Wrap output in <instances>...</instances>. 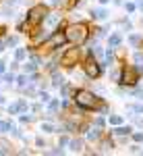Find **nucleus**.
Returning <instances> with one entry per match:
<instances>
[{
    "label": "nucleus",
    "instance_id": "20e7f679",
    "mask_svg": "<svg viewBox=\"0 0 143 156\" xmlns=\"http://www.w3.org/2000/svg\"><path fill=\"white\" fill-rule=\"evenodd\" d=\"M81 60V48H69L62 56H60V65L62 67H66V69H71V67H75L77 62Z\"/></svg>",
    "mask_w": 143,
    "mask_h": 156
},
{
    "label": "nucleus",
    "instance_id": "0eeeda50",
    "mask_svg": "<svg viewBox=\"0 0 143 156\" xmlns=\"http://www.w3.org/2000/svg\"><path fill=\"white\" fill-rule=\"evenodd\" d=\"M64 42H66L64 34H50V40H46V42L42 44V48L44 50H54V48H58V46H62Z\"/></svg>",
    "mask_w": 143,
    "mask_h": 156
},
{
    "label": "nucleus",
    "instance_id": "f8f14e48",
    "mask_svg": "<svg viewBox=\"0 0 143 156\" xmlns=\"http://www.w3.org/2000/svg\"><path fill=\"white\" fill-rule=\"evenodd\" d=\"M112 133H114V135H131L133 129L129 127V125H127V127H122V125H116V129H114Z\"/></svg>",
    "mask_w": 143,
    "mask_h": 156
},
{
    "label": "nucleus",
    "instance_id": "473e14b6",
    "mask_svg": "<svg viewBox=\"0 0 143 156\" xmlns=\"http://www.w3.org/2000/svg\"><path fill=\"white\" fill-rule=\"evenodd\" d=\"M135 4H137V9L143 12V0H135Z\"/></svg>",
    "mask_w": 143,
    "mask_h": 156
},
{
    "label": "nucleus",
    "instance_id": "f03ea898",
    "mask_svg": "<svg viewBox=\"0 0 143 156\" xmlns=\"http://www.w3.org/2000/svg\"><path fill=\"white\" fill-rule=\"evenodd\" d=\"M64 37H66V42H71L73 46H81V44L87 42V37H89V27L85 23H73V25L66 27Z\"/></svg>",
    "mask_w": 143,
    "mask_h": 156
},
{
    "label": "nucleus",
    "instance_id": "a19ab883",
    "mask_svg": "<svg viewBox=\"0 0 143 156\" xmlns=\"http://www.w3.org/2000/svg\"><path fill=\"white\" fill-rule=\"evenodd\" d=\"M100 2H102V4H108V2H110V0H100Z\"/></svg>",
    "mask_w": 143,
    "mask_h": 156
},
{
    "label": "nucleus",
    "instance_id": "ddd939ff",
    "mask_svg": "<svg viewBox=\"0 0 143 156\" xmlns=\"http://www.w3.org/2000/svg\"><path fill=\"white\" fill-rule=\"evenodd\" d=\"M120 42H122V37H120L118 34H114V36H110V40H108V46L114 50V48H118V46H120Z\"/></svg>",
    "mask_w": 143,
    "mask_h": 156
},
{
    "label": "nucleus",
    "instance_id": "dca6fc26",
    "mask_svg": "<svg viewBox=\"0 0 143 156\" xmlns=\"http://www.w3.org/2000/svg\"><path fill=\"white\" fill-rule=\"evenodd\" d=\"M25 56H27V50L25 48H17V52H15V60H25Z\"/></svg>",
    "mask_w": 143,
    "mask_h": 156
},
{
    "label": "nucleus",
    "instance_id": "b1692460",
    "mask_svg": "<svg viewBox=\"0 0 143 156\" xmlns=\"http://www.w3.org/2000/svg\"><path fill=\"white\" fill-rule=\"evenodd\" d=\"M58 108H60L58 100H52V102H50V112H54V110H58Z\"/></svg>",
    "mask_w": 143,
    "mask_h": 156
},
{
    "label": "nucleus",
    "instance_id": "4468645a",
    "mask_svg": "<svg viewBox=\"0 0 143 156\" xmlns=\"http://www.w3.org/2000/svg\"><path fill=\"white\" fill-rule=\"evenodd\" d=\"M69 146H71L73 152H81V150H83V140H71Z\"/></svg>",
    "mask_w": 143,
    "mask_h": 156
},
{
    "label": "nucleus",
    "instance_id": "bb28decb",
    "mask_svg": "<svg viewBox=\"0 0 143 156\" xmlns=\"http://www.w3.org/2000/svg\"><path fill=\"white\" fill-rule=\"evenodd\" d=\"M102 150H104V152L112 150V142H102Z\"/></svg>",
    "mask_w": 143,
    "mask_h": 156
},
{
    "label": "nucleus",
    "instance_id": "cd10ccee",
    "mask_svg": "<svg viewBox=\"0 0 143 156\" xmlns=\"http://www.w3.org/2000/svg\"><path fill=\"white\" fill-rule=\"evenodd\" d=\"M124 6H127V11H129V12H133L135 9H137V4H135V2H127Z\"/></svg>",
    "mask_w": 143,
    "mask_h": 156
},
{
    "label": "nucleus",
    "instance_id": "f704fd0d",
    "mask_svg": "<svg viewBox=\"0 0 143 156\" xmlns=\"http://www.w3.org/2000/svg\"><path fill=\"white\" fill-rule=\"evenodd\" d=\"M69 144V140H66V137H60V142H58V146H66Z\"/></svg>",
    "mask_w": 143,
    "mask_h": 156
},
{
    "label": "nucleus",
    "instance_id": "423d86ee",
    "mask_svg": "<svg viewBox=\"0 0 143 156\" xmlns=\"http://www.w3.org/2000/svg\"><path fill=\"white\" fill-rule=\"evenodd\" d=\"M120 83L124 85H135L139 81V69L137 67H122L120 69Z\"/></svg>",
    "mask_w": 143,
    "mask_h": 156
},
{
    "label": "nucleus",
    "instance_id": "7c9ffc66",
    "mask_svg": "<svg viewBox=\"0 0 143 156\" xmlns=\"http://www.w3.org/2000/svg\"><path fill=\"white\" fill-rule=\"evenodd\" d=\"M120 73H122V71H116V73H112V79H114V81H120Z\"/></svg>",
    "mask_w": 143,
    "mask_h": 156
},
{
    "label": "nucleus",
    "instance_id": "c9c22d12",
    "mask_svg": "<svg viewBox=\"0 0 143 156\" xmlns=\"http://www.w3.org/2000/svg\"><path fill=\"white\" fill-rule=\"evenodd\" d=\"M133 94H135V96H139V98H141V100H143V90H135Z\"/></svg>",
    "mask_w": 143,
    "mask_h": 156
},
{
    "label": "nucleus",
    "instance_id": "6ab92c4d",
    "mask_svg": "<svg viewBox=\"0 0 143 156\" xmlns=\"http://www.w3.org/2000/svg\"><path fill=\"white\" fill-rule=\"evenodd\" d=\"M42 131H46V133H54V131H56V127H54L52 123H42Z\"/></svg>",
    "mask_w": 143,
    "mask_h": 156
},
{
    "label": "nucleus",
    "instance_id": "f257e3e1",
    "mask_svg": "<svg viewBox=\"0 0 143 156\" xmlns=\"http://www.w3.org/2000/svg\"><path fill=\"white\" fill-rule=\"evenodd\" d=\"M73 100H75V104L79 108H83V110H95V108H100L102 112H106V106L100 102V98L95 96V94H91L89 90H77L75 92V96H73Z\"/></svg>",
    "mask_w": 143,
    "mask_h": 156
},
{
    "label": "nucleus",
    "instance_id": "7ed1b4c3",
    "mask_svg": "<svg viewBox=\"0 0 143 156\" xmlns=\"http://www.w3.org/2000/svg\"><path fill=\"white\" fill-rule=\"evenodd\" d=\"M46 15H48V6H44V4L31 6L29 12H27V25H29V27H37L39 23H44Z\"/></svg>",
    "mask_w": 143,
    "mask_h": 156
},
{
    "label": "nucleus",
    "instance_id": "5701e85b",
    "mask_svg": "<svg viewBox=\"0 0 143 156\" xmlns=\"http://www.w3.org/2000/svg\"><path fill=\"white\" fill-rule=\"evenodd\" d=\"M62 83H64V79H62V77H58V75H54V81H52V85H54V87H60Z\"/></svg>",
    "mask_w": 143,
    "mask_h": 156
},
{
    "label": "nucleus",
    "instance_id": "ea45409f",
    "mask_svg": "<svg viewBox=\"0 0 143 156\" xmlns=\"http://www.w3.org/2000/svg\"><path fill=\"white\" fill-rule=\"evenodd\" d=\"M50 2H52V4H58V2H60V0H50Z\"/></svg>",
    "mask_w": 143,
    "mask_h": 156
},
{
    "label": "nucleus",
    "instance_id": "393cba45",
    "mask_svg": "<svg viewBox=\"0 0 143 156\" xmlns=\"http://www.w3.org/2000/svg\"><path fill=\"white\" fill-rule=\"evenodd\" d=\"M17 42H19L17 37H6V42H4V44H6V46H17Z\"/></svg>",
    "mask_w": 143,
    "mask_h": 156
},
{
    "label": "nucleus",
    "instance_id": "a211bd4d",
    "mask_svg": "<svg viewBox=\"0 0 143 156\" xmlns=\"http://www.w3.org/2000/svg\"><path fill=\"white\" fill-rule=\"evenodd\" d=\"M135 62H137V69H139V73L143 71V54L141 52H137L135 54Z\"/></svg>",
    "mask_w": 143,
    "mask_h": 156
},
{
    "label": "nucleus",
    "instance_id": "2f4dec72",
    "mask_svg": "<svg viewBox=\"0 0 143 156\" xmlns=\"http://www.w3.org/2000/svg\"><path fill=\"white\" fill-rule=\"evenodd\" d=\"M39 98H42V102H48V100H50V96H48L46 92H42V94H39Z\"/></svg>",
    "mask_w": 143,
    "mask_h": 156
},
{
    "label": "nucleus",
    "instance_id": "c85d7f7f",
    "mask_svg": "<svg viewBox=\"0 0 143 156\" xmlns=\"http://www.w3.org/2000/svg\"><path fill=\"white\" fill-rule=\"evenodd\" d=\"M29 121H33L31 115H21V123H29Z\"/></svg>",
    "mask_w": 143,
    "mask_h": 156
},
{
    "label": "nucleus",
    "instance_id": "72a5a7b5",
    "mask_svg": "<svg viewBox=\"0 0 143 156\" xmlns=\"http://www.w3.org/2000/svg\"><path fill=\"white\" fill-rule=\"evenodd\" d=\"M131 152H135V154H139V152H141V148H139V146H131Z\"/></svg>",
    "mask_w": 143,
    "mask_h": 156
},
{
    "label": "nucleus",
    "instance_id": "4be33fe9",
    "mask_svg": "<svg viewBox=\"0 0 143 156\" xmlns=\"http://www.w3.org/2000/svg\"><path fill=\"white\" fill-rule=\"evenodd\" d=\"M15 79H17V77H15L12 73H4V83H9V85H11L12 81H15Z\"/></svg>",
    "mask_w": 143,
    "mask_h": 156
},
{
    "label": "nucleus",
    "instance_id": "9b49d317",
    "mask_svg": "<svg viewBox=\"0 0 143 156\" xmlns=\"http://www.w3.org/2000/svg\"><path fill=\"white\" fill-rule=\"evenodd\" d=\"M100 137H102V131L97 129V125H95L94 129H89V131H87V140H89V142H97Z\"/></svg>",
    "mask_w": 143,
    "mask_h": 156
},
{
    "label": "nucleus",
    "instance_id": "e433bc0d",
    "mask_svg": "<svg viewBox=\"0 0 143 156\" xmlns=\"http://www.w3.org/2000/svg\"><path fill=\"white\" fill-rule=\"evenodd\" d=\"M36 144L39 146V148H44V140H42V137H37V140H36Z\"/></svg>",
    "mask_w": 143,
    "mask_h": 156
},
{
    "label": "nucleus",
    "instance_id": "412c9836",
    "mask_svg": "<svg viewBox=\"0 0 143 156\" xmlns=\"http://www.w3.org/2000/svg\"><path fill=\"white\" fill-rule=\"evenodd\" d=\"M110 125H122V117H118V115H112V117H110Z\"/></svg>",
    "mask_w": 143,
    "mask_h": 156
},
{
    "label": "nucleus",
    "instance_id": "f3484780",
    "mask_svg": "<svg viewBox=\"0 0 143 156\" xmlns=\"http://www.w3.org/2000/svg\"><path fill=\"white\" fill-rule=\"evenodd\" d=\"M141 40H143V37L139 36V34H133V36L129 37V42H131V46H135V48H137V46L141 44Z\"/></svg>",
    "mask_w": 143,
    "mask_h": 156
},
{
    "label": "nucleus",
    "instance_id": "c756f323",
    "mask_svg": "<svg viewBox=\"0 0 143 156\" xmlns=\"http://www.w3.org/2000/svg\"><path fill=\"white\" fill-rule=\"evenodd\" d=\"M4 71H6V62L0 60V75H4Z\"/></svg>",
    "mask_w": 143,
    "mask_h": 156
},
{
    "label": "nucleus",
    "instance_id": "aec40b11",
    "mask_svg": "<svg viewBox=\"0 0 143 156\" xmlns=\"http://www.w3.org/2000/svg\"><path fill=\"white\" fill-rule=\"evenodd\" d=\"M11 131V123L9 121H0V133H9Z\"/></svg>",
    "mask_w": 143,
    "mask_h": 156
},
{
    "label": "nucleus",
    "instance_id": "79ce46f5",
    "mask_svg": "<svg viewBox=\"0 0 143 156\" xmlns=\"http://www.w3.org/2000/svg\"><path fill=\"white\" fill-rule=\"evenodd\" d=\"M0 104H4V96H0Z\"/></svg>",
    "mask_w": 143,
    "mask_h": 156
},
{
    "label": "nucleus",
    "instance_id": "1a4fd4ad",
    "mask_svg": "<svg viewBox=\"0 0 143 156\" xmlns=\"http://www.w3.org/2000/svg\"><path fill=\"white\" fill-rule=\"evenodd\" d=\"M44 23L50 27V31H56V25L60 23V15H46Z\"/></svg>",
    "mask_w": 143,
    "mask_h": 156
},
{
    "label": "nucleus",
    "instance_id": "6e6552de",
    "mask_svg": "<svg viewBox=\"0 0 143 156\" xmlns=\"http://www.w3.org/2000/svg\"><path fill=\"white\" fill-rule=\"evenodd\" d=\"M23 110H27V100H17L9 106V115H19Z\"/></svg>",
    "mask_w": 143,
    "mask_h": 156
},
{
    "label": "nucleus",
    "instance_id": "a878e982",
    "mask_svg": "<svg viewBox=\"0 0 143 156\" xmlns=\"http://www.w3.org/2000/svg\"><path fill=\"white\" fill-rule=\"evenodd\" d=\"M33 69H36V62H27L25 65V73H33Z\"/></svg>",
    "mask_w": 143,
    "mask_h": 156
},
{
    "label": "nucleus",
    "instance_id": "39448f33",
    "mask_svg": "<svg viewBox=\"0 0 143 156\" xmlns=\"http://www.w3.org/2000/svg\"><path fill=\"white\" fill-rule=\"evenodd\" d=\"M83 71L89 79H97V77L102 75V65H100V60H95L94 56H89V58L83 62Z\"/></svg>",
    "mask_w": 143,
    "mask_h": 156
},
{
    "label": "nucleus",
    "instance_id": "4c0bfd02",
    "mask_svg": "<svg viewBox=\"0 0 143 156\" xmlns=\"http://www.w3.org/2000/svg\"><path fill=\"white\" fill-rule=\"evenodd\" d=\"M114 4H124V0H114Z\"/></svg>",
    "mask_w": 143,
    "mask_h": 156
},
{
    "label": "nucleus",
    "instance_id": "2eb2a0df",
    "mask_svg": "<svg viewBox=\"0 0 143 156\" xmlns=\"http://www.w3.org/2000/svg\"><path fill=\"white\" fill-rule=\"evenodd\" d=\"M15 81H17V83L21 85V87H27V85L31 83V79H29V77H27V75H19V77H17V79H15Z\"/></svg>",
    "mask_w": 143,
    "mask_h": 156
},
{
    "label": "nucleus",
    "instance_id": "9d476101",
    "mask_svg": "<svg viewBox=\"0 0 143 156\" xmlns=\"http://www.w3.org/2000/svg\"><path fill=\"white\" fill-rule=\"evenodd\" d=\"M91 15V19H97V21H102V19H106L108 17V11L106 9H94V11L89 12Z\"/></svg>",
    "mask_w": 143,
    "mask_h": 156
},
{
    "label": "nucleus",
    "instance_id": "58836bf2",
    "mask_svg": "<svg viewBox=\"0 0 143 156\" xmlns=\"http://www.w3.org/2000/svg\"><path fill=\"white\" fill-rule=\"evenodd\" d=\"M79 2H81V0H73V2H71V4H79Z\"/></svg>",
    "mask_w": 143,
    "mask_h": 156
}]
</instances>
